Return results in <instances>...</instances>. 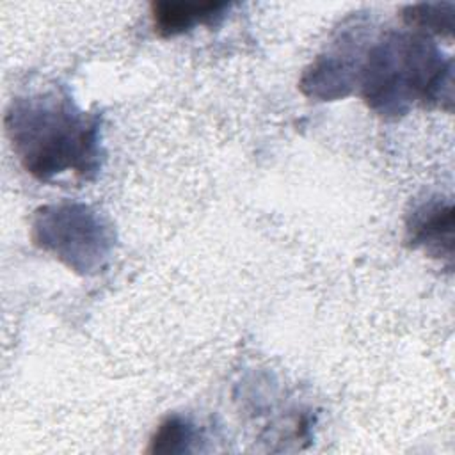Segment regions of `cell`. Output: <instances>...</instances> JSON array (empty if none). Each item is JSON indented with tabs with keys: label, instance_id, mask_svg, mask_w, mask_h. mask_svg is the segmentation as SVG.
Returning <instances> with one entry per match:
<instances>
[{
	"label": "cell",
	"instance_id": "3957f363",
	"mask_svg": "<svg viewBox=\"0 0 455 455\" xmlns=\"http://www.w3.org/2000/svg\"><path fill=\"white\" fill-rule=\"evenodd\" d=\"M34 242L76 272H96L112 247L108 228L84 204H55L36 212Z\"/></svg>",
	"mask_w": 455,
	"mask_h": 455
},
{
	"label": "cell",
	"instance_id": "7a4b0ae2",
	"mask_svg": "<svg viewBox=\"0 0 455 455\" xmlns=\"http://www.w3.org/2000/svg\"><path fill=\"white\" fill-rule=\"evenodd\" d=\"M427 37L403 32L382 36L359 68L361 96L384 117L403 116L414 103L451 101V60H443Z\"/></svg>",
	"mask_w": 455,
	"mask_h": 455
},
{
	"label": "cell",
	"instance_id": "6da1fadb",
	"mask_svg": "<svg viewBox=\"0 0 455 455\" xmlns=\"http://www.w3.org/2000/svg\"><path fill=\"white\" fill-rule=\"evenodd\" d=\"M5 132L21 165L41 181L64 172L91 180L100 169L98 117L59 92L12 100Z\"/></svg>",
	"mask_w": 455,
	"mask_h": 455
},
{
	"label": "cell",
	"instance_id": "5b68a950",
	"mask_svg": "<svg viewBox=\"0 0 455 455\" xmlns=\"http://www.w3.org/2000/svg\"><path fill=\"white\" fill-rule=\"evenodd\" d=\"M229 9L226 2H155L151 18L155 32L172 37L197 25H215Z\"/></svg>",
	"mask_w": 455,
	"mask_h": 455
},
{
	"label": "cell",
	"instance_id": "8992f818",
	"mask_svg": "<svg viewBox=\"0 0 455 455\" xmlns=\"http://www.w3.org/2000/svg\"><path fill=\"white\" fill-rule=\"evenodd\" d=\"M448 4H418V5H409L403 9V20L411 25V27H419L423 30H430L435 34H444L450 36L451 34V9H448L446 12H443V9Z\"/></svg>",
	"mask_w": 455,
	"mask_h": 455
},
{
	"label": "cell",
	"instance_id": "52a82bcc",
	"mask_svg": "<svg viewBox=\"0 0 455 455\" xmlns=\"http://www.w3.org/2000/svg\"><path fill=\"white\" fill-rule=\"evenodd\" d=\"M192 441V427L178 418L171 416L156 428L149 451L153 453H178L187 450V443Z\"/></svg>",
	"mask_w": 455,
	"mask_h": 455
},
{
	"label": "cell",
	"instance_id": "277c9868",
	"mask_svg": "<svg viewBox=\"0 0 455 455\" xmlns=\"http://www.w3.org/2000/svg\"><path fill=\"white\" fill-rule=\"evenodd\" d=\"M407 240L423 247L432 256L451 258L453 251V206L441 199H428L416 206L407 220Z\"/></svg>",
	"mask_w": 455,
	"mask_h": 455
}]
</instances>
